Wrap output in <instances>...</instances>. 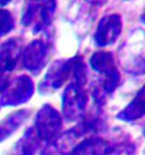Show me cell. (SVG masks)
<instances>
[{
	"mask_svg": "<svg viewBox=\"0 0 145 155\" xmlns=\"http://www.w3.org/2000/svg\"><path fill=\"white\" fill-rule=\"evenodd\" d=\"M120 61L133 75L145 74V31L135 30L120 49Z\"/></svg>",
	"mask_w": 145,
	"mask_h": 155,
	"instance_id": "6da1fadb",
	"label": "cell"
},
{
	"mask_svg": "<svg viewBox=\"0 0 145 155\" xmlns=\"http://www.w3.org/2000/svg\"><path fill=\"white\" fill-rule=\"evenodd\" d=\"M91 68L101 75V82L96 83L106 95L112 94L120 82V74L116 64L115 57L109 51H96L90 59Z\"/></svg>",
	"mask_w": 145,
	"mask_h": 155,
	"instance_id": "7a4b0ae2",
	"label": "cell"
},
{
	"mask_svg": "<svg viewBox=\"0 0 145 155\" xmlns=\"http://www.w3.org/2000/svg\"><path fill=\"white\" fill-rule=\"evenodd\" d=\"M84 87L75 82L66 87L62 95V114L67 121L81 120L85 116L89 95Z\"/></svg>",
	"mask_w": 145,
	"mask_h": 155,
	"instance_id": "3957f363",
	"label": "cell"
},
{
	"mask_svg": "<svg viewBox=\"0 0 145 155\" xmlns=\"http://www.w3.org/2000/svg\"><path fill=\"white\" fill-rule=\"evenodd\" d=\"M56 0H31L25 15L26 24H34V31L43 30L52 21Z\"/></svg>",
	"mask_w": 145,
	"mask_h": 155,
	"instance_id": "277c9868",
	"label": "cell"
},
{
	"mask_svg": "<svg viewBox=\"0 0 145 155\" xmlns=\"http://www.w3.org/2000/svg\"><path fill=\"white\" fill-rule=\"evenodd\" d=\"M123 31V19L119 14H110L100 19L94 34V41L99 47L113 44Z\"/></svg>",
	"mask_w": 145,
	"mask_h": 155,
	"instance_id": "5b68a950",
	"label": "cell"
},
{
	"mask_svg": "<svg viewBox=\"0 0 145 155\" xmlns=\"http://www.w3.org/2000/svg\"><path fill=\"white\" fill-rule=\"evenodd\" d=\"M36 129L40 137L43 139H52L58 136L62 128V120L58 111L51 105H43L36 117Z\"/></svg>",
	"mask_w": 145,
	"mask_h": 155,
	"instance_id": "8992f818",
	"label": "cell"
},
{
	"mask_svg": "<svg viewBox=\"0 0 145 155\" xmlns=\"http://www.w3.org/2000/svg\"><path fill=\"white\" fill-rule=\"evenodd\" d=\"M74 59L75 58L56 61L44 76L42 84L40 85V90L43 92H49L58 90L62 86L64 83L72 76Z\"/></svg>",
	"mask_w": 145,
	"mask_h": 155,
	"instance_id": "52a82bcc",
	"label": "cell"
},
{
	"mask_svg": "<svg viewBox=\"0 0 145 155\" xmlns=\"http://www.w3.org/2000/svg\"><path fill=\"white\" fill-rule=\"evenodd\" d=\"M145 116V85L141 87L135 97L117 114V119L126 122H132Z\"/></svg>",
	"mask_w": 145,
	"mask_h": 155,
	"instance_id": "ba28073f",
	"label": "cell"
},
{
	"mask_svg": "<svg viewBox=\"0 0 145 155\" xmlns=\"http://www.w3.org/2000/svg\"><path fill=\"white\" fill-rule=\"evenodd\" d=\"M47 45L41 41H34L25 52V66L31 71L38 74L47 62Z\"/></svg>",
	"mask_w": 145,
	"mask_h": 155,
	"instance_id": "9c48e42d",
	"label": "cell"
},
{
	"mask_svg": "<svg viewBox=\"0 0 145 155\" xmlns=\"http://www.w3.org/2000/svg\"><path fill=\"white\" fill-rule=\"evenodd\" d=\"M109 145L102 138L91 137L85 139L72 152L70 155H107Z\"/></svg>",
	"mask_w": 145,
	"mask_h": 155,
	"instance_id": "30bf717a",
	"label": "cell"
},
{
	"mask_svg": "<svg viewBox=\"0 0 145 155\" xmlns=\"http://www.w3.org/2000/svg\"><path fill=\"white\" fill-rule=\"evenodd\" d=\"M89 4L91 5H95V6H102L107 2V0H85Z\"/></svg>",
	"mask_w": 145,
	"mask_h": 155,
	"instance_id": "8fae6325",
	"label": "cell"
},
{
	"mask_svg": "<svg viewBox=\"0 0 145 155\" xmlns=\"http://www.w3.org/2000/svg\"><path fill=\"white\" fill-rule=\"evenodd\" d=\"M141 19H142V22H143V23H144V24H145V13L143 14V15H142Z\"/></svg>",
	"mask_w": 145,
	"mask_h": 155,
	"instance_id": "7c38bea8",
	"label": "cell"
},
{
	"mask_svg": "<svg viewBox=\"0 0 145 155\" xmlns=\"http://www.w3.org/2000/svg\"><path fill=\"white\" fill-rule=\"evenodd\" d=\"M144 136H145V131H144Z\"/></svg>",
	"mask_w": 145,
	"mask_h": 155,
	"instance_id": "4fadbf2b",
	"label": "cell"
}]
</instances>
